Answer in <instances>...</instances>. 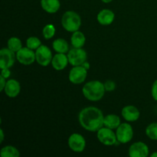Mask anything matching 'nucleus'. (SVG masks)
I'll return each mask as SVG.
<instances>
[{
  "label": "nucleus",
  "mask_w": 157,
  "mask_h": 157,
  "mask_svg": "<svg viewBox=\"0 0 157 157\" xmlns=\"http://www.w3.org/2000/svg\"><path fill=\"white\" fill-rule=\"evenodd\" d=\"M104 125L112 130L117 129L121 125V119L117 115L108 114L104 117Z\"/></svg>",
  "instance_id": "19"
},
{
  "label": "nucleus",
  "mask_w": 157,
  "mask_h": 157,
  "mask_svg": "<svg viewBox=\"0 0 157 157\" xmlns=\"http://www.w3.org/2000/svg\"><path fill=\"white\" fill-rule=\"evenodd\" d=\"M87 69L82 65L74 66L69 73V81L74 84H82L87 78Z\"/></svg>",
  "instance_id": "8"
},
{
  "label": "nucleus",
  "mask_w": 157,
  "mask_h": 157,
  "mask_svg": "<svg viewBox=\"0 0 157 157\" xmlns=\"http://www.w3.org/2000/svg\"><path fill=\"white\" fill-rule=\"evenodd\" d=\"M0 84H1V86H0V91H2L4 90L5 87H6V78L2 76H0Z\"/></svg>",
  "instance_id": "29"
},
{
  "label": "nucleus",
  "mask_w": 157,
  "mask_h": 157,
  "mask_svg": "<svg viewBox=\"0 0 157 157\" xmlns=\"http://www.w3.org/2000/svg\"><path fill=\"white\" fill-rule=\"evenodd\" d=\"M104 84L98 81L86 83L82 88V93L85 98L90 101H98L102 99L105 94Z\"/></svg>",
  "instance_id": "2"
},
{
  "label": "nucleus",
  "mask_w": 157,
  "mask_h": 157,
  "mask_svg": "<svg viewBox=\"0 0 157 157\" xmlns=\"http://www.w3.org/2000/svg\"><path fill=\"white\" fill-rule=\"evenodd\" d=\"M121 114H122L123 117L125 119V121H128V122H134L139 119L140 113L136 107L128 105L122 109Z\"/></svg>",
  "instance_id": "13"
},
{
  "label": "nucleus",
  "mask_w": 157,
  "mask_h": 157,
  "mask_svg": "<svg viewBox=\"0 0 157 157\" xmlns=\"http://www.w3.org/2000/svg\"><path fill=\"white\" fill-rule=\"evenodd\" d=\"M35 58L38 64L43 67L48 65L52 61V54L49 48L46 45H41L35 52Z\"/></svg>",
  "instance_id": "7"
},
{
  "label": "nucleus",
  "mask_w": 157,
  "mask_h": 157,
  "mask_svg": "<svg viewBox=\"0 0 157 157\" xmlns=\"http://www.w3.org/2000/svg\"><path fill=\"white\" fill-rule=\"evenodd\" d=\"M11 75V72L9 71V68H4V69H2V71H1V76L4 77L5 78H9Z\"/></svg>",
  "instance_id": "28"
},
{
  "label": "nucleus",
  "mask_w": 157,
  "mask_h": 157,
  "mask_svg": "<svg viewBox=\"0 0 157 157\" xmlns=\"http://www.w3.org/2000/svg\"><path fill=\"white\" fill-rule=\"evenodd\" d=\"M151 94L153 99L157 101V79L153 82V86H152Z\"/></svg>",
  "instance_id": "27"
},
{
  "label": "nucleus",
  "mask_w": 157,
  "mask_h": 157,
  "mask_svg": "<svg viewBox=\"0 0 157 157\" xmlns=\"http://www.w3.org/2000/svg\"><path fill=\"white\" fill-rule=\"evenodd\" d=\"M43 36L45 39H51L55 34V28L53 25H47L44 26L42 31Z\"/></svg>",
  "instance_id": "24"
},
{
  "label": "nucleus",
  "mask_w": 157,
  "mask_h": 157,
  "mask_svg": "<svg viewBox=\"0 0 157 157\" xmlns=\"http://www.w3.org/2000/svg\"><path fill=\"white\" fill-rule=\"evenodd\" d=\"M114 13L110 9H103L97 16L98 22L102 25H109L114 20Z\"/></svg>",
  "instance_id": "16"
},
{
  "label": "nucleus",
  "mask_w": 157,
  "mask_h": 157,
  "mask_svg": "<svg viewBox=\"0 0 157 157\" xmlns=\"http://www.w3.org/2000/svg\"><path fill=\"white\" fill-rule=\"evenodd\" d=\"M8 48L10 49L11 51L14 52H17L22 48V44L19 38H16V37H12L8 41Z\"/></svg>",
  "instance_id": "22"
},
{
  "label": "nucleus",
  "mask_w": 157,
  "mask_h": 157,
  "mask_svg": "<svg viewBox=\"0 0 157 157\" xmlns=\"http://www.w3.org/2000/svg\"><path fill=\"white\" fill-rule=\"evenodd\" d=\"M26 45L28 48L34 50L38 48L41 45V42L36 37H30L26 41Z\"/></svg>",
  "instance_id": "25"
},
{
  "label": "nucleus",
  "mask_w": 157,
  "mask_h": 157,
  "mask_svg": "<svg viewBox=\"0 0 157 157\" xmlns=\"http://www.w3.org/2000/svg\"><path fill=\"white\" fill-rule=\"evenodd\" d=\"M148 155V147L143 142L134 143L129 149V156L130 157H147Z\"/></svg>",
  "instance_id": "12"
},
{
  "label": "nucleus",
  "mask_w": 157,
  "mask_h": 157,
  "mask_svg": "<svg viewBox=\"0 0 157 157\" xmlns=\"http://www.w3.org/2000/svg\"><path fill=\"white\" fill-rule=\"evenodd\" d=\"M104 117L102 111L95 107L82 109L78 115V121L81 127L86 130L98 132L104 126Z\"/></svg>",
  "instance_id": "1"
},
{
  "label": "nucleus",
  "mask_w": 157,
  "mask_h": 157,
  "mask_svg": "<svg viewBox=\"0 0 157 157\" xmlns=\"http://www.w3.org/2000/svg\"><path fill=\"white\" fill-rule=\"evenodd\" d=\"M68 62V58L65 54L58 53L52 58V64L55 70L61 71L67 67Z\"/></svg>",
  "instance_id": "15"
},
{
  "label": "nucleus",
  "mask_w": 157,
  "mask_h": 157,
  "mask_svg": "<svg viewBox=\"0 0 157 157\" xmlns=\"http://www.w3.org/2000/svg\"><path fill=\"white\" fill-rule=\"evenodd\" d=\"M101 1L104 3H110V2H111L113 0H101Z\"/></svg>",
  "instance_id": "32"
},
{
  "label": "nucleus",
  "mask_w": 157,
  "mask_h": 157,
  "mask_svg": "<svg viewBox=\"0 0 157 157\" xmlns=\"http://www.w3.org/2000/svg\"><path fill=\"white\" fill-rule=\"evenodd\" d=\"M116 135L118 142L121 144H127L133 139V128L130 124L127 123L121 124V125L117 128Z\"/></svg>",
  "instance_id": "6"
},
{
  "label": "nucleus",
  "mask_w": 157,
  "mask_h": 157,
  "mask_svg": "<svg viewBox=\"0 0 157 157\" xmlns=\"http://www.w3.org/2000/svg\"><path fill=\"white\" fill-rule=\"evenodd\" d=\"M16 59L18 62L24 65H30L36 61L35 52L29 48H21L18 52H16Z\"/></svg>",
  "instance_id": "9"
},
{
  "label": "nucleus",
  "mask_w": 157,
  "mask_h": 157,
  "mask_svg": "<svg viewBox=\"0 0 157 157\" xmlns=\"http://www.w3.org/2000/svg\"><path fill=\"white\" fill-rule=\"evenodd\" d=\"M146 134L153 140H157V123H152L146 129Z\"/></svg>",
  "instance_id": "23"
},
{
  "label": "nucleus",
  "mask_w": 157,
  "mask_h": 157,
  "mask_svg": "<svg viewBox=\"0 0 157 157\" xmlns=\"http://www.w3.org/2000/svg\"><path fill=\"white\" fill-rule=\"evenodd\" d=\"M54 50L58 53H67L69 50V45L67 41L63 38H58L55 41H54L53 44Z\"/></svg>",
  "instance_id": "20"
},
{
  "label": "nucleus",
  "mask_w": 157,
  "mask_h": 157,
  "mask_svg": "<svg viewBox=\"0 0 157 157\" xmlns=\"http://www.w3.org/2000/svg\"><path fill=\"white\" fill-rule=\"evenodd\" d=\"M97 136L98 140L106 146H113L117 144V142L116 133H114L112 129L107 127H101L98 131Z\"/></svg>",
  "instance_id": "4"
},
{
  "label": "nucleus",
  "mask_w": 157,
  "mask_h": 157,
  "mask_svg": "<svg viewBox=\"0 0 157 157\" xmlns=\"http://www.w3.org/2000/svg\"><path fill=\"white\" fill-rule=\"evenodd\" d=\"M0 135H1V138H0V143L3 142V140H4V133H3L2 129L0 130Z\"/></svg>",
  "instance_id": "30"
},
{
  "label": "nucleus",
  "mask_w": 157,
  "mask_h": 157,
  "mask_svg": "<svg viewBox=\"0 0 157 157\" xmlns=\"http://www.w3.org/2000/svg\"><path fill=\"white\" fill-rule=\"evenodd\" d=\"M20 90H21L20 84L18 81H16V80L10 79L6 82L4 91L5 94H6L9 98H16V97L19 94Z\"/></svg>",
  "instance_id": "14"
},
{
  "label": "nucleus",
  "mask_w": 157,
  "mask_h": 157,
  "mask_svg": "<svg viewBox=\"0 0 157 157\" xmlns=\"http://www.w3.org/2000/svg\"><path fill=\"white\" fill-rule=\"evenodd\" d=\"M86 41V38L83 32L80 31H76L73 32V35L71 38V45L74 48H82L84 45Z\"/></svg>",
  "instance_id": "18"
},
{
  "label": "nucleus",
  "mask_w": 157,
  "mask_h": 157,
  "mask_svg": "<svg viewBox=\"0 0 157 157\" xmlns=\"http://www.w3.org/2000/svg\"><path fill=\"white\" fill-rule=\"evenodd\" d=\"M104 84L106 91H113L115 90V88H116V84H115V82L113 81H110V80H108V81H106Z\"/></svg>",
  "instance_id": "26"
},
{
  "label": "nucleus",
  "mask_w": 157,
  "mask_h": 157,
  "mask_svg": "<svg viewBox=\"0 0 157 157\" xmlns=\"http://www.w3.org/2000/svg\"><path fill=\"white\" fill-rule=\"evenodd\" d=\"M61 25L66 31L75 32L78 31L81 25V18L77 12L67 11L64 12L61 18Z\"/></svg>",
  "instance_id": "3"
},
{
  "label": "nucleus",
  "mask_w": 157,
  "mask_h": 157,
  "mask_svg": "<svg viewBox=\"0 0 157 157\" xmlns=\"http://www.w3.org/2000/svg\"><path fill=\"white\" fill-rule=\"evenodd\" d=\"M87 52L81 48H74L67 53L68 61L71 65H82L87 60Z\"/></svg>",
  "instance_id": "5"
},
{
  "label": "nucleus",
  "mask_w": 157,
  "mask_h": 157,
  "mask_svg": "<svg viewBox=\"0 0 157 157\" xmlns=\"http://www.w3.org/2000/svg\"><path fill=\"white\" fill-rule=\"evenodd\" d=\"M82 66H84V67H85V68L87 69H87L89 68V64H88V63H87V62H86V61H85V62L84 63V64H82Z\"/></svg>",
  "instance_id": "31"
},
{
  "label": "nucleus",
  "mask_w": 157,
  "mask_h": 157,
  "mask_svg": "<svg viewBox=\"0 0 157 157\" xmlns=\"http://www.w3.org/2000/svg\"><path fill=\"white\" fill-rule=\"evenodd\" d=\"M68 146L75 153H81L86 147L85 139L79 133H73L68 139Z\"/></svg>",
  "instance_id": "11"
},
{
  "label": "nucleus",
  "mask_w": 157,
  "mask_h": 157,
  "mask_svg": "<svg viewBox=\"0 0 157 157\" xmlns=\"http://www.w3.org/2000/svg\"><path fill=\"white\" fill-rule=\"evenodd\" d=\"M41 6L46 12L53 14L59 10L61 3L59 0H41Z\"/></svg>",
  "instance_id": "17"
},
{
  "label": "nucleus",
  "mask_w": 157,
  "mask_h": 157,
  "mask_svg": "<svg viewBox=\"0 0 157 157\" xmlns=\"http://www.w3.org/2000/svg\"><path fill=\"white\" fill-rule=\"evenodd\" d=\"M0 155L2 157H18L20 153L15 147L12 146H6L2 148Z\"/></svg>",
  "instance_id": "21"
},
{
  "label": "nucleus",
  "mask_w": 157,
  "mask_h": 157,
  "mask_svg": "<svg viewBox=\"0 0 157 157\" xmlns=\"http://www.w3.org/2000/svg\"><path fill=\"white\" fill-rule=\"evenodd\" d=\"M151 157H157V152H155V153H153V154H151Z\"/></svg>",
  "instance_id": "33"
},
{
  "label": "nucleus",
  "mask_w": 157,
  "mask_h": 157,
  "mask_svg": "<svg viewBox=\"0 0 157 157\" xmlns=\"http://www.w3.org/2000/svg\"><path fill=\"white\" fill-rule=\"evenodd\" d=\"M16 55L15 52L8 48H2L0 50V67L1 69L10 68L15 64Z\"/></svg>",
  "instance_id": "10"
}]
</instances>
